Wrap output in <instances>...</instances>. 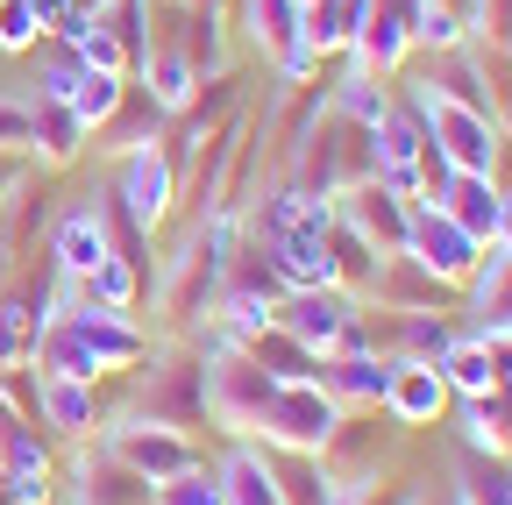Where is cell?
I'll use <instances>...</instances> for the list:
<instances>
[{"label":"cell","mask_w":512,"mask_h":505,"mask_svg":"<svg viewBox=\"0 0 512 505\" xmlns=\"http://www.w3.org/2000/svg\"><path fill=\"white\" fill-rule=\"evenodd\" d=\"M427 121H434V150L456 164V171H491L498 143H491L484 107H463V100H427Z\"/></svg>","instance_id":"obj_1"},{"label":"cell","mask_w":512,"mask_h":505,"mask_svg":"<svg viewBox=\"0 0 512 505\" xmlns=\"http://www.w3.org/2000/svg\"><path fill=\"white\" fill-rule=\"evenodd\" d=\"M406 249H413V257H420L434 278H463V271L477 264V235H470V228H456L441 207L406 221Z\"/></svg>","instance_id":"obj_2"},{"label":"cell","mask_w":512,"mask_h":505,"mask_svg":"<svg viewBox=\"0 0 512 505\" xmlns=\"http://www.w3.org/2000/svg\"><path fill=\"white\" fill-rule=\"evenodd\" d=\"M164 207H171V164L157 157V143H136L121 164V214L136 228H150Z\"/></svg>","instance_id":"obj_3"},{"label":"cell","mask_w":512,"mask_h":505,"mask_svg":"<svg viewBox=\"0 0 512 505\" xmlns=\"http://www.w3.org/2000/svg\"><path fill=\"white\" fill-rule=\"evenodd\" d=\"M264 420H271L285 441L313 449V441H328V434H335V399H320V392H306V385H271Z\"/></svg>","instance_id":"obj_4"},{"label":"cell","mask_w":512,"mask_h":505,"mask_svg":"<svg viewBox=\"0 0 512 505\" xmlns=\"http://www.w3.org/2000/svg\"><path fill=\"white\" fill-rule=\"evenodd\" d=\"M50 257H57L64 278H93V264L114 257V242H107L100 214H93V207H72V214L57 221V235H50Z\"/></svg>","instance_id":"obj_5"},{"label":"cell","mask_w":512,"mask_h":505,"mask_svg":"<svg viewBox=\"0 0 512 505\" xmlns=\"http://www.w3.org/2000/svg\"><path fill=\"white\" fill-rule=\"evenodd\" d=\"M36 420L57 434L93 427V377H64V370H36Z\"/></svg>","instance_id":"obj_6"},{"label":"cell","mask_w":512,"mask_h":505,"mask_svg":"<svg viewBox=\"0 0 512 505\" xmlns=\"http://www.w3.org/2000/svg\"><path fill=\"white\" fill-rule=\"evenodd\" d=\"M285 328L299 335V349H335V342H356V321H349V306L342 299H320V292H299L285 306Z\"/></svg>","instance_id":"obj_7"},{"label":"cell","mask_w":512,"mask_h":505,"mask_svg":"<svg viewBox=\"0 0 512 505\" xmlns=\"http://www.w3.org/2000/svg\"><path fill=\"white\" fill-rule=\"evenodd\" d=\"M420 136L406 129V121H384V136H377V185L384 193H399V200H413L420 193Z\"/></svg>","instance_id":"obj_8"},{"label":"cell","mask_w":512,"mask_h":505,"mask_svg":"<svg viewBox=\"0 0 512 505\" xmlns=\"http://www.w3.org/2000/svg\"><path fill=\"white\" fill-rule=\"evenodd\" d=\"M384 399H392L399 420H434L441 399H448V385H441V370H434V363H399V370H392V385H384Z\"/></svg>","instance_id":"obj_9"},{"label":"cell","mask_w":512,"mask_h":505,"mask_svg":"<svg viewBox=\"0 0 512 505\" xmlns=\"http://www.w3.org/2000/svg\"><path fill=\"white\" fill-rule=\"evenodd\" d=\"M441 214L484 242V235L505 221V207H498V193H491V171H463V178H456V207H441Z\"/></svg>","instance_id":"obj_10"},{"label":"cell","mask_w":512,"mask_h":505,"mask_svg":"<svg viewBox=\"0 0 512 505\" xmlns=\"http://www.w3.org/2000/svg\"><path fill=\"white\" fill-rule=\"evenodd\" d=\"M114 449L136 463V477H185V441H171V434H121Z\"/></svg>","instance_id":"obj_11"},{"label":"cell","mask_w":512,"mask_h":505,"mask_svg":"<svg viewBox=\"0 0 512 505\" xmlns=\"http://www.w3.org/2000/svg\"><path fill=\"white\" fill-rule=\"evenodd\" d=\"M64 107H72L86 129H100V121L121 107V72H93V65H79V79H72V93H64Z\"/></svg>","instance_id":"obj_12"},{"label":"cell","mask_w":512,"mask_h":505,"mask_svg":"<svg viewBox=\"0 0 512 505\" xmlns=\"http://www.w3.org/2000/svg\"><path fill=\"white\" fill-rule=\"evenodd\" d=\"M441 385H456V392H470V399H484L491 385H498V356H491V342H463L456 356L441 363Z\"/></svg>","instance_id":"obj_13"},{"label":"cell","mask_w":512,"mask_h":505,"mask_svg":"<svg viewBox=\"0 0 512 505\" xmlns=\"http://www.w3.org/2000/svg\"><path fill=\"white\" fill-rule=\"evenodd\" d=\"M79 136H86V121L64 107V100H36V136L29 143H43V157H72Z\"/></svg>","instance_id":"obj_14"},{"label":"cell","mask_w":512,"mask_h":505,"mask_svg":"<svg viewBox=\"0 0 512 505\" xmlns=\"http://www.w3.org/2000/svg\"><path fill=\"white\" fill-rule=\"evenodd\" d=\"M43 313L36 299H0V363H22V349H36Z\"/></svg>","instance_id":"obj_15"},{"label":"cell","mask_w":512,"mask_h":505,"mask_svg":"<svg viewBox=\"0 0 512 505\" xmlns=\"http://www.w3.org/2000/svg\"><path fill=\"white\" fill-rule=\"evenodd\" d=\"M228 505H285V491L256 456H235L228 463Z\"/></svg>","instance_id":"obj_16"},{"label":"cell","mask_w":512,"mask_h":505,"mask_svg":"<svg viewBox=\"0 0 512 505\" xmlns=\"http://www.w3.org/2000/svg\"><path fill=\"white\" fill-rule=\"evenodd\" d=\"M356 221H363V235H384V242L406 249V214L392 207V193H363L356 200Z\"/></svg>","instance_id":"obj_17"},{"label":"cell","mask_w":512,"mask_h":505,"mask_svg":"<svg viewBox=\"0 0 512 505\" xmlns=\"http://www.w3.org/2000/svg\"><path fill=\"white\" fill-rule=\"evenodd\" d=\"M399 50H406L399 15H363V57L370 65H399Z\"/></svg>","instance_id":"obj_18"},{"label":"cell","mask_w":512,"mask_h":505,"mask_svg":"<svg viewBox=\"0 0 512 505\" xmlns=\"http://www.w3.org/2000/svg\"><path fill=\"white\" fill-rule=\"evenodd\" d=\"M36 36H43V22H36V8L29 0H0V50H36Z\"/></svg>","instance_id":"obj_19"},{"label":"cell","mask_w":512,"mask_h":505,"mask_svg":"<svg viewBox=\"0 0 512 505\" xmlns=\"http://www.w3.org/2000/svg\"><path fill=\"white\" fill-rule=\"evenodd\" d=\"M86 292H93L100 306H114V313H121L128 299H136V271H128L121 257H107V264H93V278H86Z\"/></svg>","instance_id":"obj_20"},{"label":"cell","mask_w":512,"mask_h":505,"mask_svg":"<svg viewBox=\"0 0 512 505\" xmlns=\"http://www.w3.org/2000/svg\"><path fill=\"white\" fill-rule=\"evenodd\" d=\"M29 136H36V100L0 93V150H22Z\"/></svg>","instance_id":"obj_21"},{"label":"cell","mask_w":512,"mask_h":505,"mask_svg":"<svg viewBox=\"0 0 512 505\" xmlns=\"http://www.w3.org/2000/svg\"><path fill=\"white\" fill-rule=\"evenodd\" d=\"M164 505H228V491L214 477H171L164 484Z\"/></svg>","instance_id":"obj_22"},{"label":"cell","mask_w":512,"mask_h":505,"mask_svg":"<svg viewBox=\"0 0 512 505\" xmlns=\"http://www.w3.org/2000/svg\"><path fill=\"white\" fill-rule=\"evenodd\" d=\"M185 93H192V65L171 50L164 65H157V100H164V107H185Z\"/></svg>","instance_id":"obj_23"},{"label":"cell","mask_w":512,"mask_h":505,"mask_svg":"<svg viewBox=\"0 0 512 505\" xmlns=\"http://www.w3.org/2000/svg\"><path fill=\"white\" fill-rule=\"evenodd\" d=\"M342 107H349V114H363V121H384V93H370V79H349Z\"/></svg>","instance_id":"obj_24"},{"label":"cell","mask_w":512,"mask_h":505,"mask_svg":"<svg viewBox=\"0 0 512 505\" xmlns=\"http://www.w3.org/2000/svg\"><path fill=\"white\" fill-rule=\"evenodd\" d=\"M498 228H505V235H512V214H505V221H498Z\"/></svg>","instance_id":"obj_25"}]
</instances>
